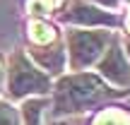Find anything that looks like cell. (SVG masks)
Instances as JSON below:
<instances>
[{
    "label": "cell",
    "instance_id": "1",
    "mask_svg": "<svg viewBox=\"0 0 130 125\" xmlns=\"http://www.w3.org/2000/svg\"><path fill=\"white\" fill-rule=\"evenodd\" d=\"M113 89L99 75L92 72H72L63 75L53 87V116H72L101 103L111 96Z\"/></svg>",
    "mask_w": 130,
    "mask_h": 125
},
{
    "label": "cell",
    "instance_id": "2",
    "mask_svg": "<svg viewBox=\"0 0 130 125\" xmlns=\"http://www.w3.org/2000/svg\"><path fill=\"white\" fill-rule=\"evenodd\" d=\"M51 92H53L51 75L43 72L39 65H34L24 51H14L7 65L10 99L24 101V99H34V96H48Z\"/></svg>",
    "mask_w": 130,
    "mask_h": 125
},
{
    "label": "cell",
    "instance_id": "3",
    "mask_svg": "<svg viewBox=\"0 0 130 125\" xmlns=\"http://www.w3.org/2000/svg\"><path fill=\"white\" fill-rule=\"evenodd\" d=\"M111 43L108 31H92V29H70L68 31V65L75 72L96 65L104 56L106 46Z\"/></svg>",
    "mask_w": 130,
    "mask_h": 125
},
{
    "label": "cell",
    "instance_id": "4",
    "mask_svg": "<svg viewBox=\"0 0 130 125\" xmlns=\"http://www.w3.org/2000/svg\"><path fill=\"white\" fill-rule=\"evenodd\" d=\"M99 77L116 89H130V60L118 41H111L104 51V56L96 60Z\"/></svg>",
    "mask_w": 130,
    "mask_h": 125
},
{
    "label": "cell",
    "instance_id": "5",
    "mask_svg": "<svg viewBox=\"0 0 130 125\" xmlns=\"http://www.w3.org/2000/svg\"><path fill=\"white\" fill-rule=\"evenodd\" d=\"M63 19L72 22V24H79V27H116L118 24V19L111 12H104L99 7H89L82 0H75L68 7V12L63 14Z\"/></svg>",
    "mask_w": 130,
    "mask_h": 125
},
{
    "label": "cell",
    "instance_id": "6",
    "mask_svg": "<svg viewBox=\"0 0 130 125\" xmlns=\"http://www.w3.org/2000/svg\"><path fill=\"white\" fill-rule=\"evenodd\" d=\"M46 96H34V99H24L22 106V125H46L43 123V116H46Z\"/></svg>",
    "mask_w": 130,
    "mask_h": 125
},
{
    "label": "cell",
    "instance_id": "7",
    "mask_svg": "<svg viewBox=\"0 0 130 125\" xmlns=\"http://www.w3.org/2000/svg\"><path fill=\"white\" fill-rule=\"evenodd\" d=\"M29 39L34 41V46H51V43H56L58 34L48 22L34 19V22H29Z\"/></svg>",
    "mask_w": 130,
    "mask_h": 125
},
{
    "label": "cell",
    "instance_id": "8",
    "mask_svg": "<svg viewBox=\"0 0 130 125\" xmlns=\"http://www.w3.org/2000/svg\"><path fill=\"white\" fill-rule=\"evenodd\" d=\"M94 125H130V111L123 108H106L96 116Z\"/></svg>",
    "mask_w": 130,
    "mask_h": 125
},
{
    "label": "cell",
    "instance_id": "9",
    "mask_svg": "<svg viewBox=\"0 0 130 125\" xmlns=\"http://www.w3.org/2000/svg\"><path fill=\"white\" fill-rule=\"evenodd\" d=\"M0 125H22L19 111L7 101H0Z\"/></svg>",
    "mask_w": 130,
    "mask_h": 125
},
{
    "label": "cell",
    "instance_id": "10",
    "mask_svg": "<svg viewBox=\"0 0 130 125\" xmlns=\"http://www.w3.org/2000/svg\"><path fill=\"white\" fill-rule=\"evenodd\" d=\"M96 3H101L104 7H116V5H118V0H96Z\"/></svg>",
    "mask_w": 130,
    "mask_h": 125
},
{
    "label": "cell",
    "instance_id": "11",
    "mask_svg": "<svg viewBox=\"0 0 130 125\" xmlns=\"http://www.w3.org/2000/svg\"><path fill=\"white\" fill-rule=\"evenodd\" d=\"M3 82H5V67H3V60H0V92H3Z\"/></svg>",
    "mask_w": 130,
    "mask_h": 125
},
{
    "label": "cell",
    "instance_id": "12",
    "mask_svg": "<svg viewBox=\"0 0 130 125\" xmlns=\"http://www.w3.org/2000/svg\"><path fill=\"white\" fill-rule=\"evenodd\" d=\"M125 27H128V34H130V14H128V19H125Z\"/></svg>",
    "mask_w": 130,
    "mask_h": 125
}]
</instances>
